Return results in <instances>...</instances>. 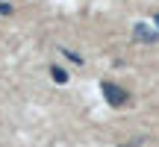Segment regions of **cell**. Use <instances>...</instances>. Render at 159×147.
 <instances>
[{"label": "cell", "instance_id": "obj_1", "mask_svg": "<svg viewBox=\"0 0 159 147\" xmlns=\"http://www.w3.org/2000/svg\"><path fill=\"white\" fill-rule=\"evenodd\" d=\"M100 91H103V97L109 100V106H124V103L130 100L127 88H121V85H115V82H103Z\"/></svg>", "mask_w": 159, "mask_h": 147}, {"label": "cell", "instance_id": "obj_2", "mask_svg": "<svg viewBox=\"0 0 159 147\" xmlns=\"http://www.w3.org/2000/svg\"><path fill=\"white\" fill-rule=\"evenodd\" d=\"M133 35H136L139 41H144V44H156V41H159V33L150 29L148 24H136V27H133Z\"/></svg>", "mask_w": 159, "mask_h": 147}, {"label": "cell", "instance_id": "obj_3", "mask_svg": "<svg viewBox=\"0 0 159 147\" xmlns=\"http://www.w3.org/2000/svg\"><path fill=\"white\" fill-rule=\"evenodd\" d=\"M50 77L56 79V82H68V71H65V68H56V65L50 68Z\"/></svg>", "mask_w": 159, "mask_h": 147}, {"label": "cell", "instance_id": "obj_4", "mask_svg": "<svg viewBox=\"0 0 159 147\" xmlns=\"http://www.w3.org/2000/svg\"><path fill=\"white\" fill-rule=\"evenodd\" d=\"M62 53H65V56H68V59H71V62H77V65H83V59H80V56H77V53H74V50H62Z\"/></svg>", "mask_w": 159, "mask_h": 147}]
</instances>
